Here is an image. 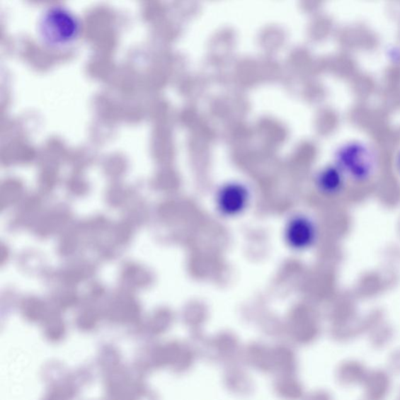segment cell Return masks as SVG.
Listing matches in <instances>:
<instances>
[{
	"label": "cell",
	"instance_id": "5",
	"mask_svg": "<svg viewBox=\"0 0 400 400\" xmlns=\"http://www.w3.org/2000/svg\"><path fill=\"white\" fill-rule=\"evenodd\" d=\"M347 182L348 180L336 164L320 170L314 179L316 190L327 198L341 195L345 190Z\"/></svg>",
	"mask_w": 400,
	"mask_h": 400
},
{
	"label": "cell",
	"instance_id": "6",
	"mask_svg": "<svg viewBox=\"0 0 400 400\" xmlns=\"http://www.w3.org/2000/svg\"><path fill=\"white\" fill-rule=\"evenodd\" d=\"M396 168L400 173V150L396 156Z\"/></svg>",
	"mask_w": 400,
	"mask_h": 400
},
{
	"label": "cell",
	"instance_id": "3",
	"mask_svg": "<svg viewBox=\"0 0 400 400\" xmlns=\"http://www.w3.org/2000/svg\"><path fill=\"white\" fill-rule=\"evenodd\" d=\"M285 241L292 250L304 251L312 247L319 237V229L311 217H292L285 228Z\"/></svg>",
	"mask_w": 400,
	"mask_h": 400
},
{
	"label": "cell",
	"instance_id": "2",
	"mask_svg": "<svg viewBox=\"0 0 400 400\" xmlns=\"http://www.w3.org/2000/svg\"><path fill=\"white\" fill-rule=\"evenodd\" d=\"M79 26L72 13L62 8H52L43 14L40 33L47 42L62 46L77 37Z\"/></svg>",
	"mask_w": 400,
	"mask_h": 400
},
{
	"label": "cell",
	"instance_id": "1",
	"mask_svg": "<svg viewBox=\"0 0 400 400\" xmlns=\"http://www.w3.org/2000/svg\"><path fill=\"white\" fill-rule=\"evenodd\" d=\"M346 179L357 184H365L372 179L377 170L373 151L363 143L350 142L339 147L335 163Z\"/></svg>",
	"mask_w": 400,
	"mask_h": 400
},
{
	"label": "cell",
	"instance_id": "4",
	"mask_svg": "<svg viewBox=\"0 0 400 400\" xmlns=\"http://www.w3.org/2000/svg\"><path fill=\"white\" fill-rule=\"evenodd\" d=\"M251 201V192L244 184L229 183L219 188L216 195V207L224 217L241 215Z\"/></svg>",
	"mask_w": 400,
	"mask_h": 400
}]
</instances>
